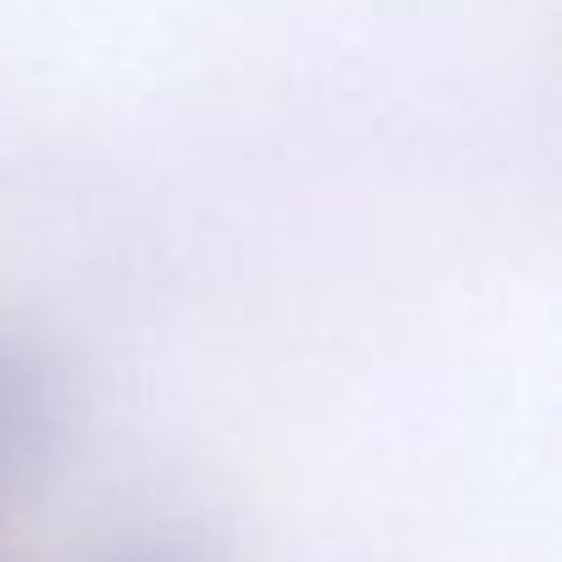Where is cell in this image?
Here are the masks:
<instances>
[{
    "label": "cell",
    "instance_id": "1",
    "mask_svg": "<svg viewBox=\"0 0 562 562\" xmlns=\"http://www.w3.org/2000/svg\"><path fill=\"white\" fill-rule=\"evenodd\" d=\"M61 375L23 337L0 331V502L18 496L34 474H45L50 452L61 447Z\"/></svg>",
    "mask_w": 562,
    "mask_h": 562
},
{
    "label": "cell",
    "instance_id": "2",
    "mask_svg": "<svg viewBox=\"0 0 562 562\" xmlns=\"http://www.w3.org/2000/svg\"><path fill=\"white\" fill-rule=\"evenodd\" d=\"M100 562H199V557H188L177 546H122V551H111Z\"/></svg>",
    "mask_w": 562,
    "mask_h": 562
}]
</instances>
